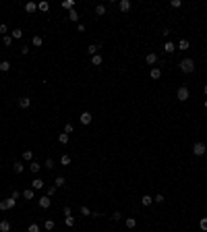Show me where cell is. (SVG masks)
Here are the masks:
<instances>
[{
    "instance_id": "cell-38",
    "label": "cell",
    "mask_w": 207,
    "mask_h": 232,
    "mask_svg": "<svg viewBox=\"0 0 207 232\" xmlns=\"http://www.w3.org/2000/svg\"><path fill=\"white\" fill-rule=\"evenodd\" d=\"M2 42H4V46H10V44H13V38H10V35H4Z\"/></svg>"
},
{
    "instance_id": "cell-24",
    "label": "cell",
    "mask_w": 207,
    "mask_h": 232,
    "mask_svg": "<svg viewBox=\"0 0 207 232\" xmlns=\"http://www.w3.org/2000/svg\"><path fill=\"white\" fill-rule=\"evenodd\" d=\"M164 50H166V52H168V54H172V52L176 50V46H174L172 42H166V44H164Z\"/></svg>"
},
{
    "instance_id": "cell-12",
    "label": "cell",
    "mask_w": 207,
    "mask_h": 232,
    "mask_svg": "<svg viewBox=\"0 0 207 232\" xmlns=\"http://www.w3.org/2000/svg\"><path fill=\"white\" fill-rule=\"evenodd\" d=\"M62 8H66V10H75V0H64V2H62Z\"/></svg>"
},
{
    "instance_id": "cell-41",
    "label": "cell",
    "mask_w": 207,
    "mask_h": 232,
    "mask_svg": "<svg viewBox=\"0 0 207 232\" xmlns=\"http://www.w3.org/2000/svg\"><path fill=\"white\" fill-rule=\"evenodd\" d=\"M153 201H155V203H164L166 199H164V195H155V197H153Z\"/></svg>"
},
{
    "instance_id": "cell-40",
    "label": "cell",
    "mask_w": 207,
    "mask_h": 232,
    "mask_svg": "<svg viewBox=\"0 0 207 232\" xmlns=\"http://www.w3.org/2000/svg\"><path fill=\"white\" fill-rule=\"evenodd\" d=\"M0 33H2V38L8 35V27H6V25H0Z\"/></svg>"
},
{
    "instance_id": "cell-1",
    "label": "cell",
    "mask_w": 207,
    "mask_h": 232,
    "mask_svg": "<svg viewBox=\"0 0 207 232\" xmlns=\"http://www.w3.org/2000/svg\"><path fill=\"white\" fill-rule=\"evenodd\" d=\"M180 71H182V73H193V71H195V60H193V58L180 60Z\"/></svg>"
},
{
    "instance_id": "cell-32",
    "label": "cell",
    "mask_w": 207,
    "mask_h": 232,
    "mask_svg": "<svg viewBox=\"0 0 207 232\" xmlns=\"http://www.w3.org/2000/svg\"><path fill=\"white\" fill-rule=\"evenodd\" d=\"M23 160H27V162H31V160H33V153H31L29 149H25V151H23Z\"/></svg>"
},
{
    "instance_id": "cell-2",
    "label": "cell",
    "mask_w": 207,
    "mask_h": 232,
    "mask_svg": "<svg viewBox=\"0 0 207 232\" xmlns=\"http://www.w3.org/2000/svg\"><path fill=\"white\" fill-rule=\"evenodd\" d=\"M176 97H178V102H186V99L191 97V93H189V89H186V87H178Z\"/></svg>"
},
{
    "instance_id": "cell-43",
    "label": "cell",
    "mask_w": 207,
    "mask_h": 232,
    "mask_svg": "<svg viewBox=\"0 0 207 232\" xmlns=\"http://www.w3.org/2000/svg\"><path fill=\"white\" fill-rule=\"evenodd\" d=\"M56 189H58V186H50V189H48V197H52V195L56 193Z\"/></svg>"
},
{
    "instance_id": "cell-4",
    "label": "cell",
    "mask_w": 207,
    "mask_h": 232,
    "mask_svg": "<svg viewBox=\"0 0 207 232\" xmlns=\"http://www.w3.org/2000/svg\"><path fill=\"white\" fill-rule=\"evenodd\" d=\"M38 205H40L41 209H48V207L52 205V199H50L48 195H43V197H40V199H38Z\"/></svg>"
},
{
    "instance_id": "cell-8",
    "label": "cell",
    "mask_w": 207,
    "mask_h": 232,
    "mask_svg": "<svg viewBox=\"0 0 207 232\" xmlns=\"http://www.w3.org/2000/svg\"><path fill=\"white\" fill-rule=\"evenodd\" d=\"M149 77H151V79H153V81H158V79H160V77H162V71H160V68H158V66H153V68H151V71H149Z\"/></svg>"
},
{
    "instance_id": "cell-47",
    "label": "cell",
    "mask_w": 207,
    "mask_h": 232,
    "mask_svg": "<svg viewBox=\"0 0 207 232\" xmlns=\"http://www.w3.org/2000/svg\"><path fill=\"white\" fill-rule=\"evenodd\" d=\"M203 91H205V95H207V85H203Z\"/></svg>"
},
{
    "instance_id": "cell-27",
    "label": "cell",
    "mask_w": 207,
    "mask_h": 232,
    "mask_svg": "<svg viewBox=\"0 0 207 232\" xmlns=\"http://www.w3.org/2000/svg\"><path fill=\"white\" fill-rule=\"evenodd\" d=\"M69 19H71L73 23H77V21H79V15H77V10H69Z\"/></svg>"
},
{
    "instance_id": "cell-9",
    "label": "cell",
    "mask_w": 207,
    "mask_h": 232,
    "mask_svg": "<svg viewBox=\"0 0 207 232\" xmlns=\"http://www.w3.org/2000/svg\"><path fill=\"white\" fill-rule=\"evenodd\" d=\"M31 189H33V191H38V189H43V180H41L40 176L31 180Z\"/></svg>"
},
{
    "instance_id": "cell-26",
    "label": "cell",
    "mask_w": 207,
    "mask_h": 232,
    "mask_svg": "<svg viewBox=\"0 0 207 232\" xmlns=\"http://www.w3.org/2000/svg\"><path fill=\"white\" fill-rule=\"evenodd\" d=\"M64 185H66L64 176H56V180H54V186H64Z\"/></svg>"
},
{
    "instance_id": "cell-22",
    "label": "cell",
    "mask_w": 207,
    "mask_h": 232,
    "mask_svg": "<svg viewBox=\"0 0 207 232\" xmlns=\"http://www.w3.org/2000/svg\"><path fill=\"white\" fill-rule=\"evenodd\" d=\"M31 42H33V46H35V48H41V46H43V38H40V35H35Z\"/></svg>"
},
{
    "instance_id": "cell-23",
    "label": "cell",
    "mask_w": 207,
    "mask_h": 232,
    "mask_svg": "<svg viewBox=\"0 0 207 232\" xmlns=\"http://www.w3.org/2000/svg\"><path fill=\"white\" fill-rule=\"evenodd\" d=\"M40 164H38V162H31V164H29V170H31V172H33V174H38V172H40Z\"/></svg>"
},
{
    "instance_id": "cell-29",
    "label": "cell",
    "mask_w": 207,
    "mask_h": 232,
    "mask_svg": "<svg viewBox=\"0 0 207 232\" xmlns=\"http://www.w3.org/2000/svg\"><path fill=\"white\" fill-rule=\"evenodd\" d=\"M64 224H66L69 228H73V226H75V218H73V216H66V218H64Z\"/></svg>"
},
{
    "instance_id": "cell-7",
    "label": "cell",
    "mask_w": 207,
    "mask_h": 232,
    "mask_svg": "<svg viewBox=\"0 0 207 232\" xmlns=\"http://www.w3.org/2000/svg\"><path fill=\"white\" fill-rule=\"evenodd\" d=\"M145 62H147V64H155V62H158V54H155V52H149V54L145 56Z\"/></svg>"
},
{
    "instance_id": "cell-35",
    "label": "cell",
    "mask_w": 207,
    "mask_h": 232,
    "mask_svg": "<svg viewBox=\"0 0 207 232\" xmlns=\"http://www.w3.org/2000/svg\"><path fill=\"white\" fill-rule=\"evenodd\" d=\"M60 164H62V166H69V164H71V155H62V158H60Z\"/></svg>"
},
{
    "instance_id": "cell-30",
    "label": "cell",
    "mask_w": 207,
    "mask_h": 232,
    "mask_svg": "<svg viewBox=\"0 0 207 232\" xmlns=\"http://www.w3.org/2000/svg\"><path fill=\"white\" fill-rule=\"evenodd\" d=\"M38 8H40L41 13H48V10H50V4H48V2H40V4H38Z\"/></svg>"
},
{
    "instance_id": "cell-33",
    "label": "cell",
    "mask_w": 207,
    "mask_h": 232,
    "mask_svg": "<svg viewBox=\"0 0 207 232\" xmlns=\"http://www.w3.org/2000/svg\"><path fill=\"white\" fill-rule=\"evenodd\" d=\"M54 226H56V224H54V220H46V224H43V228H46V230H54Z\"/></svg>"
},
{
    "instance_id": "cell-18",
    "label": "cell",
    "mask_w": 207,
    "mask_h": 232,
    "mask_svg": "<svg viewBox=\"0 0 207 232\" xmlns=\"http://www.w3.org/2000/svg\"><path fill=\"white\" fill-rule=\"evenodd\" d=\"M10 38H13V40H21V38H23V31H21V29H13V31H10Z\"/></svg>"
},
{
    "instance_id": "cell-19",
    "label": "cell",
    "mask_w": 207,
    "mask_h": 232,
    "mask_svg": "<svg viewBox=\"0 0 207 232\" xmlns=\"http://www.w3.org/2000/svg\"><path fill=\"white\" fill-rule=\"evenodd\" d=\"M6 71H10V62H8V60H2V62H0V73H6Z\"/></svg>"
},
{
    "instance_id": "cell-21",
    "label": "cell",
    "mask_w": 207,
    "mask_h": 232,
    "mask_svg": "<svg viewBox=\"0 0 207 232\" xmlns=\"http://www.w3.org/2000/svg\"><path fill=\"white\" fill-rule=\"evenodd\" d=\"M23 197H25V199H33V197H35L33 189H25V191H23Z\"/></svg>"
},
{
    "instance_id": "cell-13",
    "label": "cell",
    "mask_w": 207,
    "mask_h": 232,
    "mask_svg": "<svg viewBox=\"0 0 207 232\" xmlns=\"http://www.w3.org/2000/svg\"><path fill=\"white\" fill-rule=\"evenodd\" d=\"M19 106L25 110V108H29V106H31V99H29V97H21V99H19Z\"/></svg>"
},
{
    "instance_id": "cell-36",
    "label": "cell",
    "mask_w": 207,
    "mask_h": 232,
    "mask_svg": "<svg viewBox=\"0 0 207 232\" xmlns=\"http://www.w3.org/2000/svg\"><path fill=\"white\" fill-rule=\"evenodd\" d=\"M199 228H201L203 232H207V218H203V220L199 222Z\"/></svg>"
},
{
    "instance_id": "cell-46",
    "label": "cell",
    "mask_w": 207,
    "mask_h": 232,
    "mask_svg": "<svg viewBox=\"0 0 207 232\" xmlns=\"http://www.w3.org/2000/svg\"><path fill=\"white\" fill-rule=\"evenodd\" d=\"M46 168H54V162H52V160H50V158H48V160H46Z\"/></svg>"
},
{
    "instance_id": "cell-44",
    "label": "cell",
    "mask_w": 207,
    "mask_h": 232,
    "mask_svg": "<svg viewBox=\"0 0 207 232\" xmlns=\"http://www.w3.org/2000/svg\"><path fill=\"white\" fill-rule=\"evenodd\" d=\"M120 218H122V216H120V211H116V214H112V220H114V222H118Z\"/></svg>"
},
{
    "instance_id": "cell-11",
    "label": "cell",
    "mask_w": 207,
    "mask_h": 232,
    "mask_svg": "<svg viewBox=\"0 0 207 232\" xmlns=\"http://www.w3.org/2000/svg\"><path fill=\"white\" fill-rule=\"evenodd\" d=\"M118 8H120L122 13H128V10H130V2H128V0H120V4H118Z\"/></svg>"
},
{
    "instance_id": "cell-5",
    "label": "cell",
    "mask_w": 207,
    "mask_h": 232,
    "mask_svg": "<svg viewBox=\"0 0 207 232\" xmlns=\"http://www.w3.org/2000/svg\"><path fill=\"white\" fill-rule=\"evenodd\" d=\"M205 149H207L205 143H201V141L193 145V153H195V155H203V153H205Z\"/></svg>"
},
{
    "instance_id": "cell-28",
    "label": "cell",
    "mask_w": 207,
    "mask_h": 232,
    "mask_svg": "<svg viewBox=\"0 0 207 232\" xmlns=\"http://www.w3.org/2000/svg\"><path fill=\"white\" fill-rule=\"evenodd\" d=\"M91 62H93V64L97 66V64H102V62H104V58H102L99 54H95V56H91Z\"/></svg>"
},
{
    "instance_id": "cell-45",
    "label": "cell",
    "mask_w": 207,
    "mask_h": 232,
    "mask_svg": "<svg viewBox=\"0 0 207 232\" xmlns=\"http://www.w3.org/2000/svg\"><path fill=\"white\" fill-rule=\"evenodd\" d=\"M170 4H172V6H174V8H178V6H180V4H182V2H180V0H172V2H170Z\"/></svg>"
},
{
    "instance_id": "cell-39",
    "label": "cell",
    "mask_w": 207,
    "mask_h": 232,
    "mask_svg": "<svg viewBox=\"0 0 207 232\" xmlns=\"http://www.w3.org/2000/svg\"><path fill=\"white\" fill-rule=\"evenodd\" d=\"M73 131H75V129H73V124H64V133H66V135H71Z\"/></svg>"
},
{
    "instance_id": "cell-37",
    "label": "cell",
    "mask_w": 207,
    "mask_h": 232,
    "mask_svg": "<svg viewBox=\"0 0 207 232\" xmlns=\"http://www.w3.org/2000/svg\"><path fill=\"white\" fill-rule=\"evenodd\" d=\"M27 232H40V226H38V224H29Z\"/></svg>"
},
{
    "instance_id": "cell-3",
    "label": "cell",
    "mask_w": 207,
    "mask_h": 232,
    "mask_svg": "<svg viewBox=\"0 0 207 232\" xmlns=\"http://www.w3.org/2000/svg\"><path fill=\"white\" fill-rule=\"evenodd\" d=\"M15 205H17V199H13V197H10V199L0 201V209H2V211H4V209H13Z\"/></svg>"
},
{
    "instance_id": "cell-31",
    "label": "cell",
    "mask_w": 207,
    "mask_h": 232,
    "mask_svg": "<svg viewBox=\"0 0 207 232\" xmlns=\"http://www.w3.org/2000/svg\"><path fill=\"white\" fill-rule=\"evenodd\" d=\"M189 46H191L189 40H180V42H178V48H180V50H189Z\"/></svg>"
},
{
    "instance_id": "cell-6",
    "label": "cell",
    "mask_w": 207,
    "mask_h": 232,
    "mask_svg": "<svg viewBox=\"0 0 207 232\" xmlns=\"http://www.w3.org/2000/svg\"><path fill=\"white\" fill-rule=\"evenodd\" d=\"M79 120H81V124H85V127H87V124L93 120V116H91V112H83L81 116H79Z\"/></svg>"
},
{
    "instance_id": "cell-15",
    "label": "cell",
    "mask_w": 207,
    "mask_h": 232,
    "mask_svg": "<svg viewBox=\"0 0 207 232\" xmlns=\"http://www.w3.org/2000/svg\"><path fill=\"white\" fill-rule=\"evenodd\" d=\"M124 226H126V228H130V230H133V228H135V226H137V220H135V218H126V220H124Z\"/></svg>"
},
{
    "instance_id": "cell-16",
    "label": "cell",
    "mask_w": 207,
    "mask_h": 232,
    "mask_svg": "<svg viewBox=\"0 0 207 232\" xmlns=\"http://www.w3.org/2000/svg\"><path fill=\"white\" fill-rule=\"evenodd\" d=\"M0 232H10V222L2 220V222H0Z\"/></svg>"
},
{
    "instance_id": "cell-48",
    "label": "cell",
    "mask_w": 207,
    "mask_h": 232,
    "mask_svg": "<svg viewBox=\"0 0 207 232\" xmlns=\"http://www.w3.org/2000/svg\"><path fill=\"white\" fill-rule=\"evenodd\" d=\"M205 110H207V99H205Z\"/></svg>"
},
{
    "instance_id": "cell-42",
    "label": "cell",
    "mask_w": 207,
    "mask_h": 232,
    "mask_svg": "<svg viewBox=\"0 0 207 232\" xmlns=\"http://www.w3.org/2000/svg\"><path fill=\"white\" fill-rule=\"evenodd\" d=\"M81 214H83V216H91V209H89V207H85V205H83V207H81Z\"/></svg>"
},
{
    "instance_id": "cell-34",
    "label": "cell",
    "mask_w": 207,
    "mask_h": 232,
    "mask_svg": "<svg viewBox=\"0 0 207 232\" xmlns=\"http://www.w3.org/2000/svg\"><path fill=\"white\" fill-rule=\"evenodd\" d=\"M69 137H71V135H66V133H60V135H58V141H60V143H69Z\"/></svg>"
},
{
    "instance_id": "cell-10",
    "label": "cell",
    "mask_w": 207,
    "mask_h": 232,
    "mask_svg": "<svg viewBox=\"0 0 207 232\" xmlns=\"http://www.w3.org/2000/svg\"><path fill=\"white\" fill-rule=\"evenodd\" d=\"M23 170H25V166H23L21 162H15V164H13V172H15V174H23Z\"/></svg>"
},
{
    "instance_id": "cell-20",
    "label": "cell",
    "mask_w": 207,
    "mask_h": 232,
    "mask_svg": "<svg viewBox=\"0 0 207 232\" xmlns=\"http://www.w3.org/2000/svg\"><path fill=\"white\" fill-rule=\"evenodd\" d=\"M95 15H97V17L106 15V6H104V4H97V6H95Z\"/></svg>"
},
{
    "instance_id": "cell-25",
    "label": "cell",
    "mask_w": 207,
    "mask_h": 232,
    "mask_svg": "<svg viewBox=\"0 0 207 232\" xmlns=\"http://www.w3.org/2000/svg\"><path fill=\"white\" fill-rule=\"evenodd\" d=\"M97 50H99V48H97V44H91V46L87 48V54H91V56H95V54H97Z\"/></svg>"
},
{
    "instance_id": "cell-14",
    "label": "cell",
    "mask_w": 207,
    "mask_h": 232,
    "mask_svg": "<svg viewBox=\"0 0 207 232\" xmlns=\"http://www.w3.org/2000/svg\"><path fill=\"white\" fill-rule=\"evenodd\" d=\"M141 203L147 207V205H151V203H153V197H151V195H143V197H141Z\"/></svg>"
},
{
    "instance_id": "cell-17",
    "label": "cell",
    "mask_w": 207,
    "mask_h": 232,
    "mask_svg": "<svg viewBox=\"0 0 207 232\" xmlns=\"http://www.w3.org/2000/svg\"><path fill=\"white\" fill-rule=\"evenodd\" d=\"M25 10H27V13H35V10H38V4H35V2H27V4H25Z\"/></svg>"
}]
</instances>
